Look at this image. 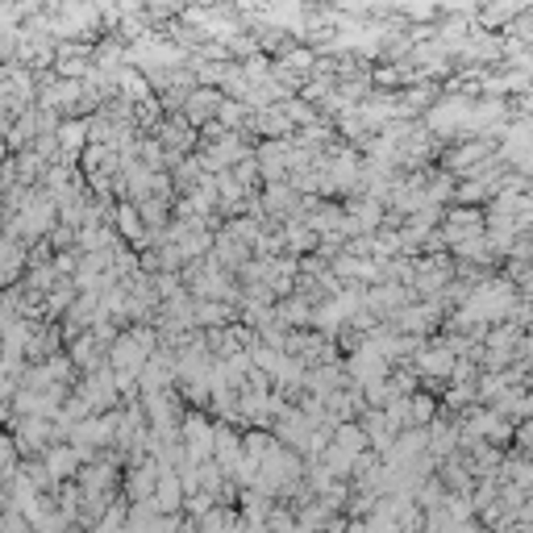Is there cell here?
<instances>
[{"label":"cell","instance_id":"13","mask_svg":"<svg viewBox=\"0 0 533 533\" xmlns=\"http://www.w3.org/2000/svg\"><path fill=\"white\" fill-rule=\"evenodd\" d=\"M79 467H84V458H79V450H71L67 442H54V446L42 450V471H46V480H51V483L76 480Z\"/></svg>","mask_w":533,"mask_h":533},{"label":"cell","instance_id":"15","mask_svg":"<svg viewBox=\"0 0 533 533\" xmlns=\"http://www.w3.org/2000/svg\"><path fill=\"white\" fill-rule=\"evenodd\" d=\"M217 104H221V92H217V88H192L188 96H184V104H179V109H184L179 117H184L192 129L209 126V121L217 117Z\"/></svg>","mask_w":533,"mask_h":533},{"label":"cell","instance_id":"19","mask_svg":"<svg viewBox=\"0 0 533 533\" xmlns=\"http://www.w3.org/2000/svg\"><path fill=\"white\" fill-rule=\"evenodd\" d=\"M358 430L367 433V450H375V455H383V450L392 446V438L400 433L392 421L383 417V408H367V413H363V421H358Z\"/></svg>","mask_w":533,"mask_h":533},{"label":"cell","instance_id":"16","mask_svg":"<svg viewBox=\"0 0 533 533\" xmlns=\"http://www.w3.org/2000/svg\"><path fill=\"white\" fill-rule=\"evenodd\" d=\"M413 363H417V375H421V380L442 383V380H450L455 355H450V350H446V346L438 342V346H421L417 355H413Z\"/></svg>","mask_w":533,"mask_h":533},{"label":"cell","instance_id":"2","mask_svg":"<svg viewBox=\"0 0 533 533\" xmlns=\"http://www.w3.org/2000/svg\"><path fill=\"white\" fill-rule=\"evenodd\" d=\"M159 350V338H154V330H146V325H138V330L129 333H117L113 342H109V371H126V375H134L138 380L142 363Z\"/></svg>","mask_w":533,"mask_h":533},{"label":"cell","instance_id":"11","mask_svg":"<svg viewBox=\"0 0 533 533\" xmlns=\"http://www.w3.org/2000/svg\"><path fill=\"white\" fill-rule=\"evenodd\" d=\"M288 159H292V142L271 138L258 146V176L266 184H288Z\"/></svg>","mask_w":533,"mask_h":533},{"label":"cell","instance_id":"22","mask_svg":"<svg viewBox=\"0 0 533 533\" xmlns=\"http://www.w3.org/2000/svg\"><path fill=\"white\" fill-rule=\"evenodd\" d=\"M238 455H242V433L229 430V421H213V463L221 471H229Z\"/></svg>","mask_w":533,"mask_h":533},{"label":"cell","instance_id":"29","mask_svg":"<svg viewBox=\"0 0 533 533\" xmlns=\"http://www.w3.org/2000/svg\"><path fill=\"white\" fill-rule=\"evenodd\" d=\"M117 234L126 242H146V226H142V217H138V209H134V201H121L117 204Z\"/></svg>","mask_w":533,"mask_h":533},{"label":"cell","instance_id":"20","mask_svg":"<svg viewBox=\"0 0 533 533\" xmlns=\"http://www.w3.org/2000/svg\"><path fill=\"white\" fill-rule=\"evenodd\" d=\"M266 26H283L292 34H305V0H266Z\"/></svg>","mask_w":533,"mask_h":533},{"label":"cell","instance_id":"10","mask_svg":"<svg viewBox=\"0 0 533 533\" xmlns=\"http://www.w3.org/2000/svg\"><path fill=\"white\" fill-rule=\"evenodd\" d=\"M176 380V355L171 350H154L138 371V392L151 396V392H167V383Z\"/></svg>","mask_w":533,"mask_h":533},{"label":"cell","instance_id":"7","mask_svg":"<svg viewBox=\"0 0 533 533\" xmlns=\"http://www.w3.org/2000/svg\"><path fill=\"white\" fill-rule=\"evenodd\" d=\"M408 296H413V288L383 280V283H375L371 292H363V308H367L371 317H396V313H400L405 305H413Z\"/></svg>","mask_w":533,"mask_h":533},{"label":"cell","instance_id":"27","mask_svg":"<svg viewBox=\"0 0 533 533\" xmlns=\"http://www.w3.org/2000/svg\"><path fill=\"white\" fill-rule=\"evenodd\" d=\"M101 350H104V346L96 342L92 333H76V338H71V350H67V358H71V367L96 371V367H101Z\"/></svg>","mask_w":533,"mask_h":533},{"label":"cell","instance_id":"14","mask_svg":"<svg viewBox=\"0 0 533 533\" xmlns=\"http://www.w3.org/2000/svg\"><path fill=\"white\" fill-rule=\"evenodd\" d=\"M442 317V300H425V305H405L396 313V330L408 333V338H421L425 330H433Z\"/></svg>","mask_w":533,"mask_h":533},{"label":"cell","instance_id":"31","mask_svg":"<svg viewBox=\"0 0 533 533\" xmlns=\"http://www.w3.org/2000/svg\"><path fill=\"white\" fill-rule=\"evenodd\" d=\"M226 317H229V305H221V300H192V321H196V325L221 330Z\"/></svg>","mask_w":533,"mask_h":533},{"label":"cell","instance_id":"36","mask_svg":"<svg viewBox=\"0 0 533 533\" xmlns=\"http://www.w3.org/2000/svg\"><path fill=\"white\" fill-rule=\"evenodd\" d=\"M471 400H475V388H471V383H467V388H463V383H455V388L446 392V405H450V408H467Z\"/></svg>","mask_w":533,"mask_h":533},{"label":"cell","instance_id":"35","mask_svg":"<svg viewBox=\"0 0 533 533\" xmlns=\"http://www.w3.org/2000/svg\"><path fill=\"white\" fill-rule=\"evenodd\" d=\"M229 176L238 179L242 188H250L254 179H258V163H254V159H242V163H238V167H234V171H229Z\"/></svg>","mask_w":533,"mask_h":533},{"label":"cell","instance_id":"5","mask_svg":"<svg viewBox=\"0 0 533 533\" xmlns=\"http://www.w3.org/2000/svg\"><path fill=\"white\" fill-rule=\"evenodd\" d=\"M179 446H184L188 463H209L213 458V421L204 413H188L179 421Z\"/></svg>","mask_w":533,"mask_h":533},{"label":"cell","instance_id":"1","mask_svg":"<svg viewBox=\"0 0 533 533\" xmlns=\"http://www.w3.org/2000/svg\"><path fill=\"white\" fill-rule=\"evenodd\" d=\"M521 300V292L508 280H483L475 283L463 300V313H458V325L463 330H483V325H504V317L512 313V305Z\"/></svg>","mask_w":533,"mask_h":533},{"label":"cell","instance_id":"28","mask_svg":"<svg viewBox=\"0 0 533 533\" xmlns=\"http://www.w3.org/2000/svg\"><path fill=\"white\" fill-rule=\"evenodd\" d=\"M213 263H221V266H242V263H250V246H242L238 238H229L226 229L213 238Z\"/></svg>","mask_w":533,"mask_h":533},{"label":"cell","instance_id":"24","mask_svg":"<svg viewBox=\"0 0 533 533\" xmlns=\"http://www.w3.org/2000/svg\"><path fill=\"white\" fill-rule=\"evenodd\" d=\"M496 154V146L492 142H463V146H458V151H450L446 154V171H455V176H467L471 167L475 163H483V159H492Z\"/></svg>","mask_w":533,"mask_h":533},{"label":"cell","instance_id":"34","mask_svg":"<svg viewBox=\"0 0 533 533\" xmlns=\"http://www.w3.org/2000/svg\"><path fill=\"white\" fill-rule=\"evenodd\" d=\"M242 121H246V104L221 96V104H217V126L226 129V126H242Z\"/></svg>","mask_w":533,"mask_h":533},{"label":"cell","instance_id":"25","mask_svg":"<svg viewBox=\"0 0 533 533\" xmlns=\"http://www.w3.org/2000/svg\"><path fill=\"white\" fill-rule=\"evenodd\" d=\"M330 446H338L342 455L358 458L363 450H367V433L358 430V421H338V425L330 430Z\"/></svg>","mask_w":533,"mask_h":533},{"label":"cell","instance_id":"6","mask_svg":"<svg viewBox=\"0 0 533 533\" xmlns=\"http://www.w3.org/2000/svg\"><path fill=\"white\" fill-rule=\"evenodd\" d=\"M450 280H455V266H450V258H417L413 263V280H408V288L413 292H425V296H438L450 288Z\"/></svg>","mask_w":533,"mask_h":533},{"label":"cell","instance_id":"38","mask_svg":"<svg viewBox=\"0 0 533 533\" xmlns=\"http://www.w3.org/2000/svg\"><path fill=\"white\" fill-rule=\"evenodd\" d=\"M0 159H4V142H0Z\"/></svg>","mask_w":533,"mask_h":533},{"label":"cell","instance_id":"3","mask_svg":"<svg viewBox=\"0 0 533 533\" xmlns=\"http://www.w3.org/2000/svg\"><path fill=\"white\" fill-rule=\"evenodd\" d=\"M54 201L46 196V192H38V196H26L21 201V209H17V217L9 221V234H21V238H46L54 229Z\"/></svg>","mask_w":533,"mask_h":533},{"label":"cell","instance_id":"4","mask_svg":"<svg viewBox=\"0 0 533 533\" xmlns=\"http://www.w3.org/2000/svg\"><path fill=\"white\" fill-rule=\"evenodd\" d=\"M54 442H63V433L54 430V421H46V417H17V425H13L17 455H42V450L54 446Z\"/></svg>","mask_w":533,"mask_h":533},{"label":"cell","instance_id":"37","mask_svg":"<svg viewBox=\"0 0 533 533\" xmlns=\"http://www.w3.org/2000/svg\"><path fill=\"white\" fill-rule=\"evenodd\" d=\"M9 188V171H4V167H0V192Z\"/></svg>","mask_w":533,"mask_h":533},{"label":"cell","instance_id":"30","mask_svg":"<svg viewBox=\"0 0 533 533\" xmlns=\"http://www.w3.org/2000/svg\"><path fill=\"white\" fill-rule=\"evenodd\" d=\"M433 417H438V400L433 396H425V392L408 396V430H425Z\"/></svg>","mask_w":533,"mask_h":533},{"label":"cell","instance_id":"12","mask_svg":"<svg viewBox=\"0 0 533 533\" xmlns=\"http://www.w3.org/2000/svg\"><path fill=\"white\" fill-rule=\"evenodd\" d=\"M346 375H350V383L355 388H367V383H380V380H388L392 375V367L383 363L375 350H367V346H358L355 355L346 358Z\"/></svg>","mask_w":533,"mask_h":533},{"label":"cell","instance_id":"17","mask_svg":"<svg viewBox=\"0 0 533 533\" xmlns=\"http://www.w3.org/2000/svg\"><path fill=\"white\" fill-rule=\"evenodd\" d=\"M54 142H59V163H71L84 146H88V121L84 117H67L54 126Z\"/></svg>","mask_w":533,"mask_h":533},{"label":"cell","instance_id":"32","mask_svg":"<svg viewBox=\"0 0 533 533\" xmlns=\"http://www.w3.org/2000/svg\"><path fill=\"white\" fill-rule=\"evenodd\" d=\"M288 250H313V246H317V234H313V229L305 226V221H288Z\"/></svg>","mask_w":533,"mask_h":533},{"label":"cell","instance_id":"8","mask_svg":"<svg viewBox=\"0 0 533 533\" xmlns=\"http://www.w3.org/2000/svg\"><path fill=\"white\" fill-rule=\"evenodd\" d=\"M79 396H84V405H88L92 413H113V405L121 400V396H117V383H113V371L109 367L88 371V380L79 383Z\"/></svg>","mask_w":533,"mask_h":533},{"label":"cell","instance_id":"9","mask_svg":"<svg viewBox=\"0 0 533 533\" xmlns=\"http://www.w3.org/2000/svg\"><path fill=\"white\" fill-rule=\"evenodd\" d=\"M467 117H471V101H458V96H446L430 109V126L438 134H450V138H467Z\"/></svg>","mask_w":533,"mask_h":533},{"label":"cell","instance_id":"23","mask_svg":"<svg viewBox=\"0 0 533 533\" xmlns=\"http://www.w3.org/2000/svg\"><path fill=\"white\" fill-rule=\"evenodd\" d=\"M346 217L355 221L358 234H375V229L383 226V201H375V196H358V201L346 204Z\"/></svg>","mask_w":533,"mask_h":533},{"label":"cell","instance_id":"26","mask_svg":"<svg viewBox=\"0 0 533 533\" xmlns=\"http://www.w3.org/2000/svg\"><path fill=\"white\" fill-rule=\"evenodd\" d=\"M296 201H300V192H296L292 184H266L258 209H266L271 217H283V213H292L296 209Z\"/></svg>","mask_w":533,"mask_h":533},{"label":"cell","instance_id":"33","mask_svg":"<svg viewBox=\"0 0 533 533\" xmlns=\"http://www.w3.org/2000/svg\"><path fill=\"white\" fill-rule=\"evenodd\" d=\"M42 176H46V163H42L34 151H26L21 159H17V179H21V184H29V179H42Z\"/></svg>","mask_w":533,"mask_h":533},{"label":"cell","instance_id":"18","mask_svg":"<svg viewBox=\"0 0 533 533\" xmlns=\"http://www.w3.org/2000/svg\"><path fill=\"white\" fill-rule=\"evenodd\" d=\"M179 504H184V488H179V475L171 467L159 471V480H154V492H151V508L154 512H179Z\"/></svg>","mask_w":533,"mask_h":533},{"label":"cell","instance_id":"21","mask_svg":"<svg viewBox=\"0 0 533 533\" xmlns=\"http://www.w3.org/2000/svg\"><path fill=\"white\" fill-rule=\"evenodd\" d=\"M159 471L163 467H159L154 458H134V471H129V504H151Z\"/></svg>","mask_w":533,"mask_h":533}]
</instances>
